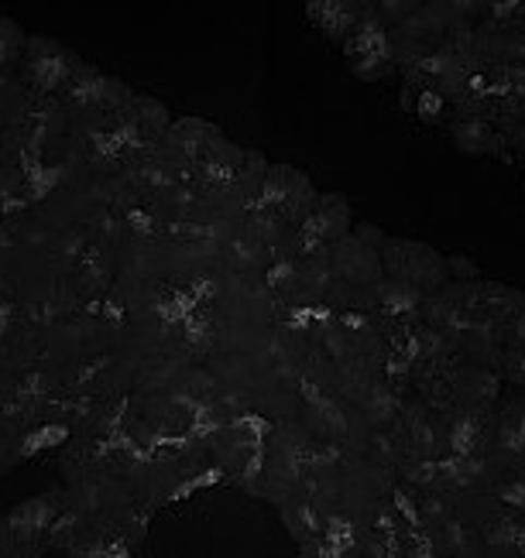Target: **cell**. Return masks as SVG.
Instances as JSON below:
<instances>
[{"mask_svg": "<svg viewBox=\"0 0 525 558\" xmlns=\"http://www.w3.org/2000/svg\"><path fill=\"white\" fill-rule=\"evenodd\" d=\"M317 199H320V192L313 182H309L306 172H299L293 165H272L254 209H272L282 216L285 227L299 230L306 223V216L313 213Z\"/></svg>", "mask_w": 525, "mask_h": 558, "instance_id": "obj_2", "label": "cell"}, {"mask_svg": "<svg viewBox=\"0 0 525 558\" xmlns=\"http://www.w3.org/2000/svg\"><path fill=\"white\" fill-rule=\"evenodd\" d=\"M306 14L320 35L344 45V38L357 28V21L365 17V8L357 0H306Z\"/></svg>", "mask_w": 525, "mask_h": 558, "instance_id": "obj_7", "label": "cell"}, {"mask_svg": "<svg viewBox=\"0 0 525 558\" xmlns=\"http://www.w3.org/2000/svg\"><path fill=\"white\" fill-rule=\"evenodd\" d=\"M347 69L354 72L357 80H365V83H389V80H395V76H398V65H395L392 52L361 56V59L347 62Z\"/></svg>", "mask_w": 525, "mask_h": 558, "instance_id": "obj_12", "label": "cell"}, {"mask_svg": "<svg viewBox=\"0 0 525 558\" xmlns=\"http://www.w3.org/2000/svg\"><path fill=\"white\" fill-rule=\"evenodd\" d=\"M344 59L354 62L361 56H374V52H389V24L378 17V11H365V17L357 21V28L344 38Z\"/></svg>", "mask_w": 525, "mask_h": 558, "instance_id": "obj_9", "label": "cell"}, {"mask_svg": "<svg viewBox=\"0 0 525 558\" xmlns=\"http://www.w3.org/2000/svg\"><path fill=\"white\" fill-rule=\"evenodd\" d=\"M299 230L309 240H317V244H337V240H344L354 230L347 199L344 196H333V192H320L313 213L306 216V223Z\"/></svg>", "mask_w": 525, "mask_h": 558, "instance_id": "obj_6", "label": "cell"}, {"mask_svg": "<svg viewBox=\"0 0 525 558\" xmlns=\"http://www.w3.org/2000/svg\"><path fill=\"white\" fill-rule=\"evenodd\" d=\"M453 144H457V151L464 155H477V158H498L512 165L515 155H512V144L509 137L494 131L491 124H485V120H450L446 124Z\"/></svg>", "mask_w": 525, "mask_h": 558, "instance_id": "obj_5", "label": "cell"}, {"mask_svg": "<svg viewBox=\"0 0 525 558\" xmlns=\"http://www.w3.org/2000/svg\"><path fill=\"white\" fill-rule=\"evenodd\" d=\"M522 185H525V182H522Z\"/></svg>", "mask_w": 525, "mask_h": 558, "instance_id": "obj_15", "label": "cell"}, {"mask_svg": "<svg viewBox=\"0 0 525 558\" xmlns=\"http://www.w3.org/2000/svg\"><path fill=\"white\" fill-rule=\"evenodd\" d=\"M224 137V131L217 124H210V120L203 117H176L169 134H165V141L176 144V148L189 158V161H203V155L213 148Z\"/></svg>", "mask_w": 525, "mask_h": 558, "instance_id": "obj_8", "label": "cell"}, {"mask_svg": "<svg viewBox=\"0 0 525 558\" xmlns=\"http://www.w3.org/2000/svg\"><path fill=\"white\" fill-rule=\"evenodd\" d=\"M269 168H272V161L265 155H261L258 148H248V158L241 165V172H237V179L230 182V196L227 199L241 203L251 213L254 203H258V196H261V189H265Z\"/></svg>", "mask_w": 525, "mask_h": 558, "instance_id": "obj_10", "label": "cell"}, {"mask_svg": "<svg viewBox=\"0 0 525 558\" xmlns=\"http://www.w3.org/2000/svg\"><path fill=\"white\" fill-rule=\"evenodd\" d=\"M330 268L337 281L365 291H374L378 281L385 278V271H381V251L357 240L354 230L344 240H337V244H330Z\"/></svg>", "mask_w": 525, "mask_h": 558, "instance_id": "obj_4", "label": "cell"}, {"mask_svg": "<svg viewBox=\"0 0 525 558\" xmlns=\"http://www.w3.org/2000/svg\"><path fill=\"white\" fill-rule=\"evenodd\" d=\"M381 271L392 281L416 288L422 299L433 295V291H440L450 281L446 257L429 244H422V240H409V236L385 240V247H381Z\"/></svg>", "mask_w": 525, "mask_h": 558, "instance_id": "obj_1", "label": "cell"}, {"mask_svg": "<svg viewBox=\"0 0 525 558\" xmlns=\"http://www.w3.org/2000/svg\"><path fill=\"white\" fill-rule=\"evenodd\" d=\"M446 271H450V281H474V278H481V271L474 268V260L467 257H446Z\"/></svg>", "mask_w": 525, "mask_h": 558, "instance_id": "obj_14", "label": "cell"}, {"mask_svg": "<svg viewBox=\"0 0 525 558\" xmlns=\"http://www.w3.org/2000/svg\"><path fill=\"white\" fill-rule=\"evenodd\" d=\"M413 117L426 120V124L446 128V124H450V104L443 100L440 93H433V89H422V93H419V100H416V110H413Z\"/></svg>", "mask_w": 525, "mask_h": 558, "instance_id": "obj_13", "label": "cell"}, {"mask_svg": "<svg viewBox=\"0 0 525 558\" xmlns=\"http://www.w3.org/2000/svg\"><path fill=\"white\" fill-rule=\"evenodd\" d=\"M83 59L76 52H69V48L59 41V38H49V35H28V45H25V59H21V83H25L35 96H59L62 83L69 80V72H73Z\"/></svg>", "mask_w": 525, "mask_h": 558, "instance_id": "obj_3", "label": "cell"}, {"mask_svg": "<svg viewBox=\"0 0 525 558\" xmlns=\"http://www.w3.org/2000/svg\"><path fill=\"white\" fill-rule=\"evenodd\" d=\"M25 45H28V35L21 32V24L0 14V80L17 76V72H21Z\"/></svg>", "mask_w": 525, "mask_h": 558, "instance_id": "obj_11", "label": "cell"}]
</instances>
